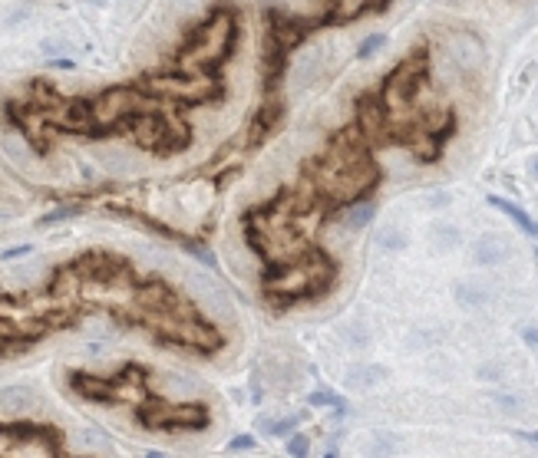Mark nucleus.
<instances>
[{"label": "nucleus", "mask_w": 538, "mask_h": 458, "mask_svg": "<svg viewBox=\"0 0 538 458\" xmlns=\"http://www.w3.org/2000/svg\"><path fill=\"white\" fill-rule=\"evenodd\" d=\"M300 422V416H288V419L277 422H264V432L268 435H294V425Z\"/></svg>", "instance_id": "17"}, {"label": "nucleus", "mask_w": 538, "mask_h": 458, "mask_svg": "<svg viewBox=\"0 0 538 458\" xmlns=\"http://www.w3.org/2000/svg\"><path fill=\"white\" fill-rule=\"evenodd\" d=\"M374 214H376V208L370 201H357V205L344 208L340 221H344V228H351V231H360V228H367V224L374 221Z\"/></svg>", "instance_id": "12"}, {"label": "nucleus", "mask_w": 538, "mask_h": 458, "mask_svg": "<svg viewBox=\"0 0 538 458\" xmlns=\"http://www.w3.org/2000/svg\"><path fill=\"white\" fill-rule=\"evenodd\" d=\"M380 248L383 251H403V244H406V235H403L400 228H393V224H387L383 231H380Z\"/></svg>", "instance_id": "15"}, {"label": "nucleus", "mask_w": 538, "mask_h": 458, "mask_svg": "<svg viewBox=\"0 0 538 458\" xmlns=\"http://www.w3.org/2000/svg\"><path fill=\"white\" fill-rule=\"evenodd\" d=\"M459 290V303H466V307H482V303H489V284H479V281H463V284L456 287Z\"/></svg>", "instance_id": "14"}, {"label": "nucleus", "mask_w": 538, "mask_h": 458, "mask_svg": "<svg viewBox=\"0 0 538 458\" xmlns=\"http://www.w3.org/2000/svg\"><path fill=\"white\" fill-rule=\"evenodd\" d=\"M307 178L324 201L347 208V205L367 198L380 185L383 172L374 161V145L367 142L360 125L351 123L337 136H330L321 159L307 161Z\"/></svg>", "instance_id": "1"}, {"label": "nucleus", "mask_w": 538, "mask_h": 458, "mask_svg": "<svg viewBox=\"0 0 538 458\" xmlns=\"http://www.w3.org/2000/svg\"><path fill=\"white\" fill-rule=\"evenodd\" d=\"M489 201H492L499 211H505V214H509V218H512V221L518 224L528 237H538V221H532V218H528L525 208H518V205H512V201H505V198H489Z\"/></svg>", "instance_id": "13"}, {"label": "nucleus", "mask_w": 538, "mask_h": 458, "mask_svg": "<svg viewBox=\"0 0 538 458\" xmlns=\"http://www.w3.org/2000/svg\"><path fill=\"white\" fill-rule=\"evenodd\" d=\"M525 340L528 343H538V330H525Z\"/></svg>", "instance_id": "23"}, {"label": "nucleus", "mask_w": 538, "mask_h": 458, "mask_svg": "<svg viewBox=\"0 0 538 458\" xmlns=\"http://www.w3.org/2000/svg\"><path fill=\"white\" fill-rule=\"evenodd\" d=\"M522 439H528L532 445H538V432H522Z\"/></svg>", "instance_id": "24"}, {"label": "nucleus", "mask_w": 538, "mask_h": 458, "mask_svg": "<svg viewBox=\"0 0 538 458\" xmlns=\"http://www.w3.org/2000/svg\"><path fill=\"white\" fill-rule=\"evenodd\" d=\"M353 123L360 125V132L367 136V142L374 149L376 145H393V129H390V116H387L380 89L357 96V116H353Z\"/></svg>", "instance_id": "4"}, {"label": "nucleus", "mask_w": 538, "mask_h": 458, "mask_svg": "<svg viewBox=\"0 0 538 458\" xmlns=\"http://www.w3.org/2000/svg\"><path fill=\"white\" fill-rule=\"evenodd\" d=\"M70 386L83 399H93V402H119V393H123V383L116 376H93V372L83 370L70 372Z\"/></svg>", "instance_id": "7"}, {"label": "nucleus", "mask_w": 538, "mask_h": 458, "mask_svg": "<svg viewBox=\"0 0 538 458\" xmlns=\"http://www.w3.org/2000/svg\"><path fill=\"white\" fill-rule=\"evenodd\" d=\"M284 123V100L268 93L264 102L254 109V116L248 119V129H245V149H258L268 136H275Z\"/></svg>", "instance_id": "6"}, {"label": "nucleus", "mask_w": 538, "mask_h": 458, "mask_svg": "<svg viewBox=\"0 0 538 458\" xmlns=\"http://www.w3.org/2000/svg\"><path fill=\"white\" fill-rule=\"evenodd\" d=\"M258 445V439L254 435H235L231 442H228V452H248V448Z\"/></svg>", "instance_id": "20"}, {"label": "nucleus", "mask_w": 538, "mask_h": 458, "mask_svg": "<svg viewBox=\"0 0 538 458\" xmlns=\"http://www.w3.org/2000/svg\"><path fill=\"white\" fill-rule=\"evenodd\" d=\"M387 0H327V24H351L367 13H380Z\"/></svg>", "instance_id": "9"}, {"label": "nucleus", "mask_w": 538, "mask_h": 458, "mask_svg": "<svg viewBox=\"0 0 538 458\" xmlns=\"http://www.w3.org/2000/svg\"><path fill=\"white\" fill-rule=\"evenodd\" d=\"M307 402H311V406H340V399L334 396V393H311Z\"/></svg>", "instance_id": "21"}, {"label": "nucleus", "mask_w": 538, "mask_h": 458, "mask_svg": "<svg viewBox=\"0 0 538 458\" xmlns=\"http://www.w3.org/2000/svg\"><path fill=\"white\" fill-rule=\"evenodd\" d=\"M139 419L149 429H205L208 425V409L199 406V402L165 406L162 399H152L149 406L139 409Z\"/></svg>", "instance_id": "3"}, {"label": "nucleus", "mask_w": 538, "mask_h": 458, "mask_svg": "<svg viewBox=\"0 0 538 458\" xmlns=\"http://www.w3.org/2000/svg\"><path fill=\"white\" fill-rule=\"evenodd\" d=\"M505 258H509V244H505L499 235L479 237V244H476V260H479V264H489V267H495V264H502Z\"/></svg>", "instance_id": "10"}, {"label": "nucleus", "mask_w": 538, "mask_h": 458, "mask_svg": "<svg viewBox=\"0 0 538 458\" xmlns=\"http://www.w3.org/2000/svg\"><path fill=\"white\" fill-rule=\"evenodd\" d=\"M324 458H337V452H327V455Z\"/></svg>", "instance_id": "27"}, {"label": "nucleus", "mask_w": 538, "mask_h": 458, "mask_svg": "<svg viewBox=\"0 0 538 458\" xmlns=\"http://www.w3.org/2000/svg\"><path fill=\"white\" fill-rule=\"evenodd\" d=\"M307 448H311V442H307V435H288V452L291 458H307Z\"/></svg>", "instance_id": "19"}, {"label": "nucleus", "mask_w": 538, "mask_h": 458, "mask_svg": "<svg viewBox=\"0 0 538 458\" xmlns=\"http://www.w3.org/2000/svg\"><path fill=\"white\" fill-rule=\"evenodd\" d=\"M532 175L538 178V159H532Z\"/></svg>", "instance_id": "25"}, {"label": "nucleus", "mask_w": 538, "mask_h": 458, "mask_svg": "<svg viewBox=\"0 0 538 458\" xmlns=\"http://www.w3.org/2000/svg\"><path fill=\"white\" fill-rule=\"evenodd\" d=\"M24 254H30V248H13V251H3V254H0V260H13V258H24Z\"/></svg>", "instance_id": "22"}, {"label": "nucleus", "mask_w": 538, "mask_h": 458, "mask_svg": "<svg viewBox=\"0 0 538 458\" xmlns=\"http://www.w3.org/2000/svg\"><path fill=\"white\" fill-rule=\"evenodd\" d=\"M334 277H337V264L321 248H311L304 258L291 260V264L268 267L264 271V294H268L271 307L284 310L291 303H298V300H311L327 294Z\"/></svg>", "instance_id": "2"}, {"label": "nucleus", "mask_w": 538, "mask_h": 458, "mask_svg": "<svg viewBox=\"0 0 538 458\" xmlns=\"http://www.w3.org/2000/svg\"><path fill=\"white\" fill-rule=\"evenodd\" d=\"M33 399H37V393L30 386H7L0 393V402H3L7 412H26V409L33 406Z\"/></svg>", "instance_id": "11"}, {"label": "nucleus", "mask_w": 538, "mask_h": 458, "mask_svg": "<svg viewBox=\"0 0 538 458\" xmlns=\"http://www.w3.org/2000/svg\"><path fill=\"white\" fill-rule=\"evenodd\" d=\"M149 458H165V455H159V452H149Z\"/></svg>", "instance_id": "26"}, {"label": "nucleus", "mask_w": 538, "mask_h": 458, "mask_svg": "<svg viewBox=\"0 0 538 458\" xmlns=\"http://www.w3.org/2000/svg\"><path fill=\"white\" fill-rule=\"evenodd\" d=\"M284 70H288V50H284L271 33H264V47H261V86H264V93H275V89L281 86Z\"/></svg>", "instance_id": "8"}, {"label": "nucleus", "mask_w": 538, "mask_h": 458, "mask_svg": "<svg viewBox=\"0 0 538 458\" xmlns=\"http://www.w3.org/2000/svg\"><path fill=\"white\" fill-rule=\"evenodd\" d=\"M383 43H387V37H383V33H374V37H367L360 47H357V56H360V60H370L376 50H383Z\"/></svg>", "instance_id": "18"}, {"label": "nucleus", "mask_w": 538, "mask_h": 458, "mask_svg": "<svg viewBox=\"0 0 538 458\" xmlns=\"http://www.w3.org/2000/svg\"><path fill=\"white\" fill-rule=\"evenodd\" d=\"M317 70H321V56H317V53H311L307 60L300 63V70H298V83H300V86H311V79L317 76Z\"/></svg>", "instance_id": "16"}, {"label": "nucleus", "mask_w": 538, "mask_h": 458, "mask_svg": "<svg viewBox=\"0 0 538 458\" xmlns=\"http://www.w3.org/2000/svg\"><path fill=\"white\" fill-rule=\"evenodd\" d=\"M535 258H538V248H535Z\"/></svg>", "instance_id": "28"}, {"label": "nucleus", "mask_w": 538, "mask_h": 458, "mask_svg": "<svg viewBox=\"0 0 538 458\" xmlns=\"http://www.w3.org/2000/svg\"><path fill=\"white\" fill-rule=\"evenodd\" d=\"M321 24H327V17H300V13H288V10H268V33L284 47V50H298L304 40L311 37Z\"/></svg>", "instance_id": "5"}]
</instances>
